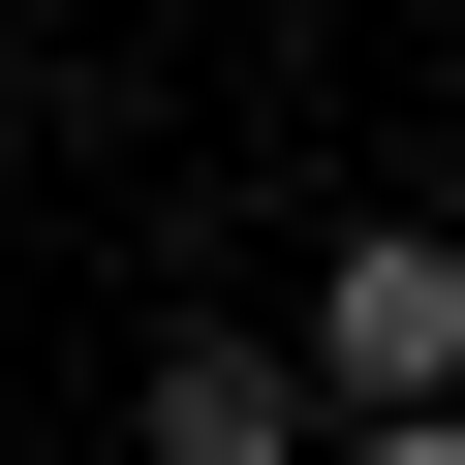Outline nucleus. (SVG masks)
Masks as SVG:
<instances>
[{
	"label": "nucleus",
	"instance_id": "obj_1",
	"mask_svg": "<svg viewBox=\"0 0 465 465\" xmlns=\"http://www.w3.org/2000/svg\"><path fill=\"white\" fill-rule=\"evenodd\" d=\"M311 403H465V217H341L311 249Z\"/></svg>",
	"mask_w": 465,
	"mask_h": 465
},
{
	"label": "nucleus",
	"instance_id": "obj_2",
	"mask_svg": "<svg viewBox=\"0 0 465 465\" xmlns=\"http://www.w3.org/2000/svg\"><path fill=\"white\" fill-rule=\"evenodd\" d=\"M155 465H311L341 403H311V341H155V403H124Z\"/></svg>",
	"mask_w": 465,
	"mask_h": 465
},
{
	"label": "nucleus",
	"instance_id": "obj_3",
	"mask_svg": "<svg viewBox=\"0 0 465 465\" xmlns=\"http://www.w3.org/2000/svg\"><path fill=\"white\" fill-rule=\"evenodd\" d=\"M311 465H465V403H341V434H311Z\"/></svg>",
	"mask_w": 465,
	"mask_h": 465
}]
</instances>
